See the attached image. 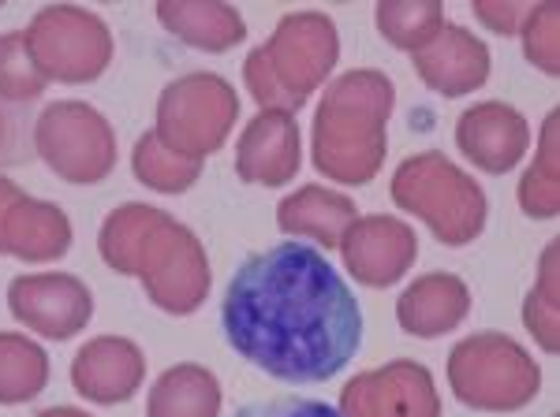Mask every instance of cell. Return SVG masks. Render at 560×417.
Segmentation results:
<instances>
[{"instance_id":"obj_1","label":"cell","mask_w":560,"mask_h":417,"mask_svg":"<svg viewBox=\"0 0 560 417\" xmlns=\"http://www.w3.org/2000/svg\"><path fill=\"white\" fill-rule=\"evenodd\" d=\"M221 332L243 361L284 384H322L363 347V310L311 242L250 253L221 298Z\"/></svg>"},{"instance_id":"obj_29","label":"cell","mask_w":560,"mask_h":417,"mask_svg":"<svg viewBox=\"0 0 560 417\" xmlns=\"http://www.w3.org/2000/svg\"><path fill=\"white\" fill-rule=\"evenodd\" d=\"M232 417H340V410H332L322 398H303V395H277V398H261V403L240 406Z\"/></svg>"},{"instance_id":"obj_28","label":"cell","mask_w":560,"mask_h":417,"mask_svg":"<svg viewBox=\"0 0 560 417\" xmlns=\"http://www.w3.org/2000/svg\"><path fill=\"white\" fill-rule=\"evenodd\" d=\"M523 57H527L541 75H560V4H535L527 8L520 23Z\"/></svg>"},{"instance_id":"obj_17","label":"cell","mask_w":560,"mask_h":417,"mask_svg":"<svg viewBox=\"0 0 560 417\" xmlns=\"http://www.w3.org/2000/svg\"><path fill=\"white\" fill-rule=\"evenodd\" d=\"M471 291L453 272H427L396 298V321L415 339H438L467 321Z\"/></svg>"},{"instance_id":"obj_14","label":"cell","mask_w":560,"mask_h":417,"mask_svg":"<svg viewBox=\"0 0 560 417\" xmlns=\"http://www.w3.org/2000/svg\"><path fill=\"white\" fill-rule=\"evenodd\" d=\"M303 139L292 112L258 108L236 146V176L250 187H284L300 176Z\"/></svg>"},{"instance_id":"obj_13","label":"cell","mask_w":560,"mask_h":417,"mask_svg":"<svg viewBox=\"0 0 560 417\" xmlns=\"http://www.w3.org/2000/svg\"><path fill=\"white\" fill-rule=\"evenodd\" d=\"M456 146L486 176H504L530 150V123L509 102H478L456 120Z\"/></svg>"},{"instance_id":"obj_12","label":"cell","mask_w":560,"mask_h":417,"mask_svg":"<svg viewBox=\"0 0 560 417\" xmlns=\"http://www.w3.org/2000/svg\"><path fill=\"white\" fill-rule=\"evenodd\" d=\"M340 258L345 269L359 279L363 287H393L411 272L415 258H419V239H415L411 224L400 216L374 213V216H355V224L340 239Z\"/></svg>"},{"instance_id":"obj_9","label":"cell","mask_w":560,"mask_h":417,"mask_svg":"<svg viewBox=\"0 0 560 417\" xmlns=\"http://www.w3.org/2000/svg\"><path fill=\"white\" fill-rule=\"evenodd\" d=\"M258 49L280 94L292 102V108H303L306 97L325 86L329 71L337 68L340 34L325 12H288Z\"/></svg>"},{"instance_id":"obj_15","label":"cell","mask_w":560,"mask_h":417,"mask_svg":"<svg viewBox=\"0 0 560 417\" xmlns=\"http://www.w3.org/2000/svg\"><path fill=\"white\" fill-rule=\"evenodd\" d=\"M147 380V355L128 335H97L71 361V388L97 406H120Z\"/></svg>"},{"instance_id":"obj_4","label":"cell","mask_w":560,"mask_h":417,"mask_svg":"<svg viewBox=\"0 0 560 417\" xmlns=\"http://www.w3.org/2000/svg\"><path fill=\"white\" fill-rule=\"evenodd\" d=\"M388 194L400 213L419 216L433 239L445 247H467L486 231V216H490L486 190L438 150L400 160Z\"/></svg>"},{"instance_id":"obj_18","label":"cell","mask_w":560,"mask_h":417,"mask_svg":"<svg viewBox=\"0 0 560 417\" xmlns=\"http://www.w3.org/2000/svg\"><path fill=\"white\" fill-rule=\"evenodd\" d=\"M71 221L60 205L42 202V198L20 194L4 216V228H0V253H12L20 261H57L71 250Z\"/></svg>"},{"instance_id":"obj_3","label":"cell","mask_w":560,"mask_h":417,"mask_svg":"<svg viewBox=\"0 0 560 417\" xmlns=\"http://www.w3.org/2000/svg\"><path fill=\"white\" fill-rule=\"evenodd\" d=\"M396 86L385 71L355 68L332 79L314 112L311 153L314 168L329 183L363 187L382 171L388 153V116Z\"/></svg>"},{"instance_id":"obj_19","label":"cell","mask_w":560,"mask_h":417,"mask_svg":"<svg viewBox=\"0 0 560 417\" xmlns=\"http://www.w3.org/2000/svg\"><path fill=\"white\" fill-rule=\"evenodd\" d=\"M359 208L348 194L322 183H306L277 205V228L292 239H311L318 247H340L345 231L355 224Z\"/></svg>"},{"instance_id":"obj_10","label":"cell","mask_w":560,"mask_h":417,"mask_svg":"<svg viewBox=\"0 0 560 417\" xmlns=\"http://www.w3.org/2000/svg\"><path fill=\"white\" fill-rule=\"evenodd\" d=\"M340 417H441L433 373L411 358L351 377L340 392Z\"/></svg>"},{"instance_id":"obj_5","label":"cell","mask_w":560,"mask_h":417,"mask_svg":"<svg viewBox=\"0 0 560 417\" xmlns=\"http://www.w3.org/2000/svg\"><path fill=\"white\" fill-rule=\"evenodd\" d=\"M448 388L471 410L512 414L538 398L541 369L512 335L475 332L448 355Z\"/></svg>"},{"instance_id":"obj_30","label":"cell","mask_w":560,"mask_h":417,"mask_svg":"<svg viewBox=\"0 0 560 417\" xmlns=\"http://www.w3.org/2000/svg\"><path fill=\"white\" fill-rule=\"evenodd\" d=\"M523 15H527V4H504V0H478L475 4V20L482 23L486 31L501 34V38L520 34Z\"/></svg>"},{"instance_id":"obj_21","label":"cell","mask_w":560,"mask_h":417,"mask_svg":"<svg viewBox=\"0 0 560 417\" xmlns=\"http://www.w3.org/2000/svg\"><path fill=\"white\" fill-rule=\"evenodd\" d=\"M221 380L206 366L179 361L150 388L147 417H221Z\"/></svg>"},{"instance_id":"obj_16","label":"cell","mask_w":560,"mask_h":417,"mask_svg":"<svg viewBox=\"0 0 560 417\" xmlns=\"http://www.w3.org/2000/svg\"><path fill=\"white\" fill-rule=\"evenodd\" d=\"M415 75L441 97H467L490 79V45L459 23H445L427 49L411 57Z\"/></svg>"},{"instance_id":"obj_33","label":"cell","mask_w":560,"mask_h":417,"mask_svg":"<svg viewBox=\"0 0 560 417\" xmlns=\"http://www.w3.org/2000/svg\"><path fill=\"white\" fill-rule=\"evenodd\" d=\"M0 142H4V116H0Z\"/></svg>"},{"instance_id":"obj_31","label":"cell","mask_w":560,"mask_h":417,"mask_svg":"<svg viewBox=\"0 0 560 417\" xmlns=\"http://www.w3.org/2000/svg\"><path fill=\"white\" fill-rule=\"evenodd\" d=\"M20 194H23V187H20V183H12L8 176H0V228H4L8 208H12V202H15Z\"/></svg>"},{"instance_id":"obj_23","label":"cell","mask_w":560,"mask_h":417,"mask_svg":"<svg viewBox=\"0 0 560 417\" xmlns=\"http://www.w3.org/2000/svg\"><path fill=\"white\" fill-rule=\"evenodd\" d=\"M374 23L388 45L415 57L445 26V8H441V0H382L374 8Z\"/></svg>"},{"instance_id":"obj_22","label":"cell","mask_w":560,"mask_h":417,"mask_svg":"<svg viewBox=\"0 0 560 417\" xmlns=\"http://www.w3.org/2000/svg\"><path fill=\"white\" fill-rule=\"evenodd\" d=\"M49 384V355L23 332H0V406H23Z\"/></svg>"},{"instance_id":"obj_2","label":"cell","mask_w":560,"mask_h":417,"mask_svg":"<svg viewBox=\"0 0 560 417\" xmlns=\"http://www.w3.org/2000/svg\"><path fill=\"white\" fill-rule=\"evenodd\" d=\"M102 261L120 276H139L161 313L191 317L210 298V258L187 224L165 208L128 202L105 216L97 235Z\"/></svg>"},{"instance_id":"obj_27","label":"cell","mask_w":560,"mask_h":417,"mask_svg":"<svg viewBox=\"0 0 560 417\" xmlns=\"http://www.w3.org/2000/svg\"><path fill=\"white\" fill-rule=\"evenodd\" d=\"M45 75L26 49V31L0 34V97L4 102H34L45 94Z\"/></svg>"},{"instance_id":"obj_6","label":"cell","mask_w":560,"mask_h":417,"mask_svg":"<svg viewBox=\"0 0 560 417\" xmlns=\"http://www.w3.org/2000/svg\"><path fill=\"white\" fill-rule=\"evenodd\" d=\"M240 120V94L213 71L173 79L158 97V142L179 157L206 160L224 146Z\"/></svg>"},{"instance_id":"obj_24","label":"cell","mask_w":560,"mask_h":417,"mask_svg":"<svg viewBox=\"0 0 560 417\" xmlns=\"http://www.w3.org/2000/svg\"><path fill=\"white\" fill-rule=\"evenodd\" d=\"M557 123L560 112L546 116L538 139V157L530 160V168L520 179V208L530 221H553L560 213V171H557Z\"/></svg>"},{"instance_id":"obj_26","label":"cell","mask_w":560,"mask_h":417,"mask_svg":"<svg viewBox=\"0 0 560 417\" xmlns=\"http://www.w3.org/2000/svg\"><path fill=\"white\" fill-rule=\"evenodd\" d=\"M557 239L541 250L538 261V279L535 287L523 298V324L535 335V343L546 355H557L560 350V291H557Z\"/></svg>"},{"instance_id":"obj_20","label":"cell","mask_w":560,"mask_h":417,"mask_svg":"<svg viewBox=\"0 0 560 417\" xmlns=\"http://www.w3.org/2000/svg\"><path fill=\"white\" fill-rule=\"evenodd\" d=\"M158 23L184 45L202 52H229L247 38V23L232 4H202V0H161Z\"/></svg>"},{"instance_id":"obj_8","label":"cell","mask_w":560,"mask_h":417,"mask_svg":"<svg viewBox=\"0 0 560 417\" xmlns=\"http://www.w3.org/2000/svg\"><path fill=\"white\" fill-rule=\"evenodd\" d=\"M34 150L71 187L105 183L116 168L113 123L86 102H52L34 123Z\"/></svg>"},{"instance_id":"obj_7","label":"cell","mask_w":560,"mask_h":417,"mask_svg":"<svg viewBox=\"0 0 560 417\" xmlns=\"http://www.w3.org/2000/svg\"><path fill=\"white\" fill-rule=\"evenodd\" d=\"M26 49L45 83L83 86L113 63V34L102 15L75 4H49L26 26Z\"/></svg>"},{"instance_id":"obj_25","label":"cell","mask_w":560,"mask_h":417,"mask_svg":"<svg viewBox=\"0 0 560 417\" xmlns=\"http://www.w3.org/2000/svg\"><path fill=\"white\" fill-rule=\"evenodd\" d=\"M131 171L142 187L158 190V194H184V190H191L198 183V176H202V160L179 157V153L161 146L158 134L147 131L135 142Z\"/></svg>"},{"instance_id":"obj_32","label":"cell","mask_w":560,"mask_h":417,"mask_svg":"<svg viewBox=\"0 0 560 417\" xmlns=\"http://www.w3.org/2000/svg\"><path fill=\"white\" fill-rule=\"evenodd\" d=\"M34 417H94V414L79 410V406H49V410H42V414H34Z\"/></svg>"},{"instance_id":"obj_11","label":"cell","mask_w":560,"mask_h":417,"mask_svg":"<svg viewBox=\"0 0 560 417\" xmlns=\"http://www.w3.org/2000/svg\"><path fill=\"white\" fill-rule=\"evenodd\" d=\"M8 310L45 339H71L94 317V295L71 272H23L8 284Z\"/></svg>"}]
</instances>
